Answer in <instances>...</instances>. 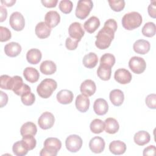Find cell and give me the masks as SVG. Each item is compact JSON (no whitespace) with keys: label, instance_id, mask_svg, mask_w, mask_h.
<instances>
[{"label":"cell","instance_id":"1","mask_svg":"<svg viewBox=\"0 0 156 156\" xmlns=\"http://www.w3.org/2000/svg\"><path fill=\"white\" fill-rule=\"evenodd\" d=\"M117 27V23L114 19H108L105 22L104 27L96 36L95 45L98 49H105L110 46Z\"/></svg>","mask_w":156,"mask_h":156},{"label":"cell","instance_id":"2","mask_svg":"<svg viewBox=\"0 0 156 156\" xmlns=\"http://www.w3.org/2000/svg\"><path fill=\"white\" fill-rule=\"evenodd\" d=\"M43 145L44 147L40 152V156H55L58 151L61 149L62 143L57 138L49 137L44 140Z\"/></svg>","mask_w":156,"mask_h":156},{"label":"cell","instance_id":"3","mask_svg":"<svg viewBox=\"0 0 156 156\" xmlns=\"http://www.w3.org/2000/svg\"><path fill=\"white\" fill-rule=\"evenodd\" d=\"M142 16L138 12H132L125 14L122 18L123 27L128 30H132L139 27L142 23Z\"/></svg>","mask_w":156,"mask_h":156},{"label":"cell","instance_id":"4","mask_svg":"<svg viewBox=\"0 0 156 156\" xmlns=\"http://www.w3.org/2000/svg\"><path fill=\"white\" fill-rule=\"evenodd\" d=\"M57 87V83L55 80L52 79H45L37 86V92L41 98L47 99L52 95Z\"/></svg>","mask_w":156,"mask_h":156},{"label":"cell","instance_id":"5","mask_svg":"<svg viewBox=\"0 0 156 156\" xmlns=\"http://www.w3.org/2000/svg\"><path fill=\"white\" fill-rule=\"evenodd\" d=\"M10 90H12L15 94L20 96L31 92L30 87L27 84L24 83L22 77L18 76L12 77Z\"/></svg>","mask_w":156,"mask_h":156},{"label":"cell","instance_id":"6","mask_svg":"<svg viewBox=\"0 0 156 156\" xmlns=\"http://www.w3.org/2000/svg\"><path fill=\"white\" fill-rule=\"evenodd\" d=\"M93 3L91 0H80L78 1L75 11V15L80 20L85 19L90 14Z\"/></svg>","mask_w":156,"mask_h":156},{"label":"cell","instance_id":"7","mask_svg":"<svg viewBox=\"0 0 156 156\" xmlns=\"http://www.w3.org/2000/svg\"><path fill=\"white\" fill-rule=\"evenodd\" d=\"M129 66L133 73L140 74L145 71L146 63L142 57L133 56L129 60Z\"/></svg>","mask_w":156,"mask_h":156},{"label":"cell","instance_id":"8","mask_svg":"<svg viewBox=\"0 0 156 156\" xmlns=\"http://www.w3.org/2000/svg\"><path fill=\"white\" fill-rule=\"evenodd\" d=\"M65 146L68 151L76 152L82 147V140L77 135H69L65 140Z\"/></svg>","mask_w":156,"mask_h":156},{"label":"cell","instance_id":"9","mask_svg":"<svg viewBox=\"0 0 156 156\" xmlns=\"http://www.w3.org/2000/svg\"><path fill=\"white\" fill-rule=\"evenodd\" d=\"M11 27L16 31L22 30L25 26V20L23 15L19 12H13L9 19Z\"/></svg>","mask_w":156,"mask_h":156},{"label":"cell","instance_id":"10","mask_svg":"<svg viewBox=\"0 0 156 156\" xmlns=\"http://www.w3.org/2000/svg\"><path fill=\"white\" fill-rule=\"evenodd\" d=\"M55 122V118L52 113L45 112L43 113L38 119V124L39 127L43 129L47 130L51 128Z\"/></svg>","mask_w":156,"mask_h":156},{"label":"cell","instance_id":"11","mask_svg":"<svg viewBox=\"0 0 156 156\" xmlns=\"http://www.w3.org/2000/svg\"><path fill=\"white\" fill-rule=\"evenodd\" d=\"M68 33L71 38L80 41L85 34V31L80 23L74 22L69 26Z\"/></svg>","mask_w":156,"mask_h":156},{"label":"cell","instance_id":"12","mask_svg":"<svg viewBox=\"0 0 156 156\" xmlns=\"http://www.w3.org/2000/svg\"><path fill=\"white\" fill-rule=\"evenodd\" d=\"M114 78L117 82L121 84H127L132 80V76L127 69L119 68L115 72Z\"/></svg>","mask_w":156,"mask_h":156},{"label":"cell","instance_id":"13","mask_svg":"<svg viewBox=\"0 0 156 156\" xmlns=\"http://www.w3.org/2000/svg\"><path fill=\"white\" fill-rule=\"evenodd\" d=\"M105 141L100 136H94L91 138L89 142V147L90 150L95 153H101L105 148Z\"/></svg>","mask_w":156,"mask_h":156},{"label":"cell","instance_id":"14","mask_svg":"<svg viewBox=\"0 0 156 156\" xmlns=\"http://www.w3.org/2000/svg\"><path fill=\"white\" fill-rule=\"evenodd\" d=\"M80 90L82 94L89 97L94 94L96 90V86L94 81L91 79H87L81 83Z\"/></svg>","mask_w":156,"mask_h":156},{"label":"cell","instance_id":"15","mask_svg":"<svg viewBox=\"0 0 156 156\" xmlns=\"http://www.w3.org/2000/svg\"><path fill=\"white\" fill-rule=\"evenodd\" d=\"M35 32L36 35L41 39H44L48 38L51 34V28L43 21L38 23L35 29Z\"/></svg>","mask_w":156,"mask_h":156},{"label":"cell","instance_id":"16","mask_svg":"<svg viewBox=\"0 0 156 156\" xmlns=\"http://www.w3.org/2000/svg\"><path fill=\"white\" fill-rule=\"evenodd\" d=\"M93 110L98 115H104L108 110L107 102L102 98H98L95 100L93 104Z\"/></svg>","mask_w":156,"mask_h":156},{"label":"cell","instance_id":"17","mask_svg":"<svg viewBox=\"0 0 156 156\" xmlns=\"http://www.w3.org/2000/svg\"><path fill=\"white\" fill-rule=\"evenodd\" d=\"M151 48L150 43L145 40H138L133 45V49L134 51L139 54H147Z\"/></svg>","mask_w":156,"mask_h":156},{"label":"cell","instance_id":"18","mask_svg":"<svg viewBox=\"0 0 156 156\" xmlns=\"http://www.w3.org/2000/svg\"><path fill=\"white\" fill-rule=\"evenodd\" d=\"M44 21L51 28L55 27L60 21V16L57 11L51 10L46 13Z\"/></svg>","mask_w":156,"mask_h":156},{"label":"cell","instance_id":"19","mask_svg":"<svg viewBox=\"0 0 156 156\" xmlns=\"http://www.w3.org/2000/svg\"><path fill=\"white\" fill-rule=\"evenodd\" d=\"M76 108L82 113L86 112L90 107V99L89 98L82 94H79L76 99Z\"/></svg>","mask_w":156,"mask_h":156},{"label":"cell","instance_id":"20","mask_svg":"<svg viewBox=\"0 0 156 156\" xmlns=\"http://www.w3.org/2000/svg\"><path fill=\"white\" fill-rule=\"evenodd\" d=\"M4 52L7 56L15 57L21 53V46L16 42H10L5 45Z\"/></svg>","mask_w":156,"mask_h":156},{"label":"cell","instance_id":"21","mask_svg":"<svg viewBox=\"0 0 156 156\" xmlns=\"http://www.w3.org/2000/svg\"><path fill=\"white\" fill-rule=\"evenodd\" d=\"M57 101L62 104H69L72 102L74 98V94L71 91L68 90H60L56 96Z\"/></svg>","mask_w":156,"mask_h":156},{"label":"cell","instance_id":"22","mask_svg":"<svg viewBox=\"0 0 156 156\" xmlns=\"http://www.w3.org/2000/svg\"><path fill=\"white\" fill-rule=\"evenodd\" d=\"M100 26L99 18L95 16H92L88 18L83 24L84 29L90 34L94 33Z\"/></svg>","mask_w":156,"mask_h":156},{"label":"cell","instance_id":"23","mask_svg":"<svg viewBox=\"0 0 156 156\" xmlns=\"http://www.w3.org/2000/svg\"><path fill=\"white\" fill-rule=\"evenodd\" d=\"M109 98L115 106H120L124 102V95L123 92L119 89H115L110 91Z\"/></svg>","mask_w":156,"mask_h":156},{"label":"cell","instance_id":"24","mask_svg":"<svg viewBox=\"0 0 156 156\" xmlns=\"http://www.w3.org/2000/svg\"><path fill=\"white\" fill-rule=\"evenodd\" d=\"M109 150L115 155H121L126 152V145L120 140H115L110 143Z\"/></svg>","mask_w":156,"mask_h":156},{"label":"cell","instance_id":"25","mask_svg":"<svg viewBox=\"0 0 156 156\" xmlns=\"http://www.w3.org/2000/svg\"><path fill=\"white\" fill-rule=\"evenodd\" d=\"M23 76L25 79L30 83L37 82L40 77V74L37 69L33 67H27L23 71Z\"/></svg>","mask_w":156,"mask_h":156},{"label":"cell","instance_id":"26","mask_svg":"<svg viewBox=\"0 0 156 156\" xmlns=\"http://www.w3.org/2000/svg\"><path fill=\"white\" fill-rule=\"evenodd\" d=\"M42 54L41 51L36 48H32L29 49L26 54L27 61L33 65L38 63L41 59Z\"/></svg>","mask_w":156,"mask_h":156},{"label":"cell","instance_id":"27","mask_svg":"<svg viewBox=\"0 0 156 156\" xmlns=\"http://www.w3.org/2000/svg\"><path fill=\"white\" fill-rule=\"evenodd\" d=\"M40 70L43 74L51 75L56 71L57 66L55 63L51 60H45L41 63Z\"/></svg>","mask_w":156,"mask_h":156},{"label":"cell","instance_id":"28","mask_svg":"<svg viewBox=\"0 0 156 156\" xmlns=\"http://www.w3.org/2000/svg\"><path fill=\"white\" fill-rule=\"evenodd\" d=\"M150 139V134L144 130L137 132L133 136L134 142L138 146H144L146 144L149 142Z\"/></svg>","mask_w":156,"mask_h":156},{"label":"cell","instance_id":"29","mask_svg":"<svg viewBox=\"0 0 156 156\" xmlns=\"http://www.w3.org/2000/svg\"><path fill=\"white\" fill-rule=\"evenodd\" d=\"M105 130L107 133L110 134H114L116 133L119 128L118 122L113 118H108L104 121Z\"/></svg>","mask_w":156,"mask_h":156},{"label":"cell","instance_id":"30","mask_svg":"<svg viewBox=\"0 0 156 156\" xmlns=\"http://www.w3.org/2000/svg\"><path fill=\"white\" fill-rule=\"evenodd\" d=\"M98 62V58L97 55L94 52H90L86 54L82 60L83 65L87 68H94Z\"/></svg>","mask_w":156,"mask_h":156},{"label":"cell","instance_id":"31","mask_svg":"<svg viewBox=\"0 0 156 156\" xmlns=\"http://www.w3.org/2000/svg\"><path fill=\"white\" fill-rule=\"evenodd\" d=\"M37 132L36 125L32 122H27L23 124L20 129V133L22 136L35 135Z\"/></svg>","mask_w":156,"mask_h":156},{"label":"cell","instance_id":"32","mask_svg":"<svg viewBox=\"0 0 156 156\" xmlns=\"http://www.w3.org/2000/svg\"><path fill=\"white\" fill-rule=\"evenodd\" d=\"M98 76L102 80H108L112 74V68L99 65L97 70Z\"/></svg>","mask_w":156,"mask_h":156},{"label":"cell","instance_id":"33","mask_svg":"<svg viewBox=\"0 0 156 156\" xmlns=\"http://www.w3.org/2000/svg\"><path fill=\"white\" fill-rule=\"evenodd\" d=\"M90 128L93 133L96 134L100 133L104 130V122L100 119H94L90 123Z\"/></svg>","mask_w":156,"mask_h":156},{"label":"cell","instance_id":"34","mask_svg":"<svg viewBox=\"0 0 156 156\" xmlns=\"http://www.w3.org/2000/svg\"><path fill=\"white\" fill-rule=\"evenodd\" d=\"M142 34L147 37H152L156 32L155 24L153 22L146 23L142 28Z\"/></svg>","mask_w":156,"mask_h":156},{"label":"cell","instance_id":"35","mask_svg":"<svg viewBox=\"0 0 156 156\" xmlns=\"http://www.w3.org/2000/svg\"><path fill=\"white\" fill-rule=\"evenodd\" d=\"M22 142L27 151H31L34 149L37 144V141L34 138V135H25L23 136Z\"/></svg>","mask_w":156,"mask_h":156},{"label":"cell","instance_id":"36","mask_svg":"<svg viewBox=\"0 0 156 156\" xmlns=\"http://www.w3.org/2000/svg\"><path fill=\"white\" fill-rule=\"evenodd\" d=\"M115 63V56L110 53H106L102 55L100 58V65L112 68Z\"/></svg>","mask_w":156,"mask_h":156},{"label":"cell","instance_id":"37","mask_svg":"<svg viewBox=\"0 0 156 156\" xmlns=\"http://www.w3.org/2000/svg\"><path fill=\"white\" fill-rule=\"evenodd\" d=\"M12 151L13 154L16 156H24L28 152V151L24 146L22 140L18 141L13 144Z\"/></svg>","mask_w":156,"mask_h":156},{"label":"cell","instance_id":"38","mask_svg":"<svg viewBox=\"0 0 156 156\" xmlns=\"http://www.w3.org/2000/svg\"><path fill=\"white\" fill-rule=\"evenodd\" d=\"M58 7L62 12L65 14H68L72 11L73 4L69 0H62L59 2Z\"/></svg>","mask_w":156,"mask_h":156},{"label":"cell","instance_id":"39","mask_svg":"<svg viewBox=\"0 0 156 156\" xmlns=\"http://www.w3.org/2000/svg\"><path fill=\"white\" fill-rule=\"evenodd\" d=\"M108 2L110 8L115 12H120L125 7V1L124 0H108Z\"/></svg>","mask_w":156,"mask_h":156},{"label":"cell","instance_id":"40","mask_svg":"<svg viewBox=\"0 0 156 156\" xmlns=\"http://www.w3.org/2000/svg\"><path fill=\"white\" fill-rule=\"evenodd\" d=\"M21 100L23 104L25 105H32L35 101V96L34 94L31 92L27 93L21 96Z\"/></svg>","mask_w":156,"mask_h":156},{"label":"cell","instance_id":"41","mask_svg":"<svg viewBox=\"0 0 156 156\" xmlns=\"http://www.w3.org/2000/svg\"><path fill=\"white\" fill-rule=\"evenodd\" d=\"M12 77L8 75H2L0 77V85L2 89L10 90V83Z\"/></svg>","mask_w":156,"mask_h":156},{"label":"cell","instance_id":"42","mask_svg":"<svg viewBox=\"0 0 156 156\" xmlns=\"http://www.w3.org/2000/svg\"><path fill=\"white\" fill-rule=\"evenodd\" d=\"M0 32H1V38L0 41L1 42H4L8 41L9 39L11 38L12 34L10 30L3 26L0 27Z\"/></svg>","mask_w":156,"mask_h":156},{"label":"cell","instance_id":"43","mask_svg":"<svg viewBox=\"0 0 156 156\" xmlns=\"http://www.w3.org/2000/svg\"><path fill=\"white\" fill-rule=\"evenodd\" d=\"M146 105L152 109L156 108V95L154 93L150 94L147 96L145 99Z\"/></svg>","mask_w":156,"mask_h":156},{"label":"cell","instance_id":"44","mask_svg":"<svg viewBox=\"0 0 156 156\" xmlns=\"http://www.w3.org/2000/svg\"><path fill=\"white\" fill-rule=\"evenodd\" d=\"M80 41L73 39L71 37H68L66 39L65 46L68 50H75L78 46V43Z\"/></svg>","mask_w":156,"mask_h":156},{"label":"cell","instance_id":"45","mask_svg":"<svg viewBox=\"0 0 156 156\" xmlns=\"http://www.w3.org/2000/svg\"><path fill=\"white\" fill-rule=\"evenodd\" d=\"M147 12L149 16L153 18L156 17V7H155V1H152L148 6Z\"/></svg>","mask_w":156,"mask_h":156},{"label":"cell","instance_id":"46","mask_svg":"<svg viewBox=\"0 0 156 156\" xmlns=\"http://www.w3.org/2000/svg\"><path fill=\"white\" fill-rule=\"evenodd\" d=\"M156 148L154 145H150L143 150V155H155Z\"/></svg>","mask_w":156,"mask_h":156},{"label":"cell","instance_id":"47","mask_svg":"<svg viewBox=\"0 0 156 156\" xmlns=\"http://www.w3.org/2000/svg\"><path fill=\"white\" fill-rule=\"evenodd\" d=\"M42 4L48 8L55 7L58 2L57 0H41Z\"/></svg>","mask_w":156,"mask_h":156},{"label":"cell","instance_id":"48","mask_svg":"<svg viewBox=\"0 0 156 156\" xmlns=\"http://www.w3.org/2000/svg\"><path fill=\"white\" fill-rule=\"evenodd\" d=\"M0 94H1V108L5 106L8 102V96L6 93H4L2 91H0Z\"/></svg>","mask_w":156,"mask_h":156},{"label":"cell","instance_id":"49","mask_svg":"<svg viewBox=\"0 0 156 156\" xmlns=\"http://www.w3.org/2000/svg\"><path fill=\"white\" fill-rule=\"evenodd\" d=\"M0 11H1V19L0 21L3 22L4 20H5L7 16V9L4 8L2 5L0 6Z\"/></svg>","mask_w":156,"mask_h":156},{"label":"cell","instance_id":"50","mask_svg":"<svg viewBox=\"0 0 156 156\" xmlns=\"http://www.w3.org/2000/svg\"><path fill=\"white\" fill-rule=\"evenodd\" d=\"M1 3L7 6V7H11L13 5V4L16 2L15 0H10V1H1Z\"/></svg>","mask_w":156,"mask_h":156}]
</instances>
